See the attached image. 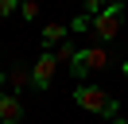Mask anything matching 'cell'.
Segmentation results:
<instances>
[{
  "label": "cell",
  "mask_w": 128,
  "mask_h": 124,
  "mask_svg": "<svg viewBox=\"0 0 128 124\" xmlns=\"http://www.w3.org/2000/svg\"><path fill=\"white\" fill-rule=\"evenodd\" d=\"M74 101H78L86 112H101V116H112V120H116V108H120L101 85H78V89H74Z\"/></svg>",
  "instance_id": "1"
},
{
  "label": "cell",
  "mask_w": 128,
  "mask_h": 124,
  "mask_svg": "<svg viewBox=\"0 0 128 124\" xmlns=\"http://www.w3.org/2000/svg\"><path fill=\"white\" fill-rule=\"evenodd\" d=\"M120 20H124V4H112V0H109V8H105V12H97L93 20H89V27H93L97 39H105V43H109V39L120 35Z\"/></svg>",
  "instance_id": "2"
},
{
  "label": "cell",
  "mask_w": 128,
  "mask_h": 124,
  "mask_svg": "<svg viewBox=\"0 0 128 124\" xmlns=\"http://www.w3.org/2000/svg\"><path fill=\"white\" fill-rule=\"evenodd\" d=\"M105 66H109V50H105V46H86V50H78V58L70 62V74L86 78L89 70H105Z\"/></svg>",
  "instance_id": "3"
},
{
  "label": "cell",
  "mask_w": 128,
  "mask_h": 124,
  "mask_svg": "<svg viewBox=\"0 0 128 124\" xmlns=\"http://www.w3.org/2000/svg\"><path fill=\"white\" fill-rule=\"evenodd\" d=\"M54 70H58V58H54V50H43L39 54V62L31 66V85L35 89H50V82H54Z\"/></svg>",
  "instance_id": "4"
},
{
  "label": "cell",
  "mask_w": 128,
  "mask_h": 124,
  "mask_svg": "<svg viewBox=\"0 0 128 124\" xmlns=\"http://www.w3.org/2000/svg\"><path fill=\"white\" fill-rule=\"evenodd\" d=\"M24 120V105L16 93H0V124H20Z\"/></svg>",
  "instance_id": "5"
},
{
  "label": "cell",
  "mask_w": 128,
  "mask_h": 124,
  "mask_svg": "<svg viewBox=\"0 0 128 124\" xmlns=\"http://www.w3.org/2000/svg\"><path fill=\"white\" fill-rule=\"evenodd\" d=\"M66 35H70V27H66V23H47V27H43V43H47V46L66 43Z\"/></svg>",
  "instance_id": "6"
},
{
  "label": "cell",
  "mask_w": 128,
  "mask_h": 124,
  "mask_svg": "<svg viewBox=\"0 0 128 124\" xmlns=\"http://www.w3.org/2000/svg\"><path fill=\"white\" fill-rule=\"evenodd\" d=\"M31 85V70L27 66H12V89H27Z\"/></svg>",
  "instance_id": "7"
},
{
  "label": "cell",
  "mask_w": 128,
  "mask_h": 124,
  "mask_svg": "<svg viewBox=\"0 0 128 124\" xmlns=\"http://www.w3.org/2000/svg\"><path fill=\"white\" fill-rule=\"evenodd\" d=\"M54 58H58V62H66V66H70V62L78 58V50H74L70 43H58V46H54Z\"/></svg>",
  "instance_id": "8"
},
{
  "label": "cell",
  "mask_w": 128,
  "mask_h": 124,
  "mask_svg": "<svg viewBox=\"0 0 128 124\" xmlns=\"http://www.w3.org/2000/svg\"><path fill=\"white\" fill-rule=\"evenodd\" d=\"M20 16L24 20H39V0H20Z\"/></svg>",
  "instance_id": "9"
},
{
  "label": "cell",
  "mask_w": 128,
  "mask_h": 124,
  "mask_svg": "<svg viewBox=\"0 0 128 124\" xmlns=\"http://www.w3.org/2000/svg\"><path fill=\"white\" fill-rule=\"evenodd\" d=\"M82 4H86V16L93 20L97 12H105V8H109V0H82Z\"/></svg>",
  "instance_id": "10"
},
{
  "label": "cell",
  "mask_w": 128,
  "mask_h": 124,
  "mask_svg": "<svg viewBox=\"0 0 128 124\" xmlns=\"http://www.w3.org/2000/svg\"><path fill=\"white\" fill-rule=\"evenodd\" d=\"M20 8V0H0V16H12Z\"/></svg>",
  "instance_id": "11"
},
{
  "label": "cell",
  "mask_w": 128,
  "mask_h": 124,
  "mask_svg": "<svg viewBox=\"0 0 128 124\" xmlns=\"http://www.w3.org/2000/svg\"><path fill=\"white\" fill-rule=\"evenodd\" d=\"M70 27H74V31H86V27H89V16H78V20H74Z\"/></svg>",
  "instance_id": "12"
},
{
  "label": "cell",
  "mask_w": 128,
  "mask_h": 124,
  "mask_svg": "<svg viewBox=\"0 0 128 124\" xmlns=\"http://www.w3.org/2000/svg\"><path fill=\"white\" fill-rule=\"evenodd\" d=\"M112 124H128V116H116V120H112Z\"/></svg>",
  "instance_id": "13"
},
{
  "label": "cell",
  "mask_w": 128,
  "mask_h": 124,
  "mask_svg": "<svg viewBox=\"0 0 128 124\" xmlns=\"http://www.w3.org/2000/svg\"><path fill=\"white\" fill-rule=\"evenodd\" d=\"M124 78H128V62H124Z\"/></svg>",
  "instance_id": "14"
},
{
  "label": "cell",
  "mask_w": 128,
  "mask_h": 124,
  "mask_svg": "<svg viewBox=\"0 0 128 124\" xmlns=\"http://www.w3.org/2000/svg\"><path fill=\"white\" fill-rule=\"evenodd\" d=\"M0 89H4V78H0Z\"/></svg>",
  "instance_id": "15"
},
{
  "label": "cell",
  "mask_w": 128,
  "mask_h": 124,
  "mask_svg": "<svg viewBox=\"0 0 128 124\" xmlns=\"http://www.w3.org/2000/svg\"><path fill=\"white\" fill-rule=\"evenodd\" d=\"M112 4H124V0H112Z\"/></svg>",
  "instance_id": "16"
}]
</instances>
